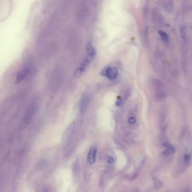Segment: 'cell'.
<instances>
[{
	"label": "cell",
	"mask_w": 192,
	"mask_h": 192,
	"mask_svg": "<svg viewBox=\"0 0 192 192\" xmlns=\"http://www.w3.org/2000/svg\"><path fill=\"white\" fill-rule=\"evenodd\" d=\"M152 85L157 100L159 101L164 100L166 96V91L164 83L159 80L154 78L152 80Z\"/></svg>",
	"instance_id": "obj_2"
},
{
	"label": "cell",
	"mask_w": 192,
	"mask_h": 192,
	"mask_svg": "<svg viewBox=\"0 0 192 192\" xmlns=\"http://www.w3.org/2000/svg\"><path fill=\"white\" fill-rule=\"evenodd\" d=\"M102 74L110 80H115L118 76V71L115 66H109L105 69L102 72Z\"/></svg>",
	"instance_id": "obj_4"
},
{
	"label": "cell",
	"mask_w": 192,
	"mask_h": 192,
	"mask_svg": "<svg viewBox=\"0 0 192 192\" xmlns=\"http://www.w3.org/2000/svg\"><path fill=\"white\" fill-rule=\"evenodd\" d=\"M38 108L37 104L36 103H32L28 107L27 112L22 121L23 125H27L29 123L33 116L36 114Z\"/></svg>",
	"instance_id": "obj_3"
},
{
	"label": "cell",
	"mask_w": 192,
	"mask_h": 192,
	"mask_svg": "<svg viewBox=\"0 0 192 192\" xmlns=\"http://www.w3.org/2000/svg\"><path fill=\"white\" fill-rule=\"evenodd\" d=\"M158 33H159V36H161V39H163L164 41L168 42L169 39V36H168V34H167L166 32H165V31H164L160 30V31H159Z\"/></svg>",
	"instance_id": "obj_10"
},
{
	"label": "cell",
	"mask_w": 192,
	"mask_h": 192,
	"mask_svg": "<svg viewBox=\"0 0 192 192\" xmlns=\"http://www.w3.org/2000/svg\"><path fill=\"white\" fill-rule=\"evenodd\" d=\"M96 148L93 147L90 149L89 153L88 154V161L90 164H93L95 161V155L96 154Z\"/></svg>",
	"instance_id": "obj_7"
},
{
	"label": "cell",
	"mask_w": 192,
	"mask_h": 192,
	"mask_svg": "<svg viewBox=\"0 0 192 192\" xmlns=\"http://www.w3.org/2000/svg\"><path fill=\"white\" fill-rule=\"evenodd\" d=\"M46 165V161L45 159L40 160L37 164V167L39 169H42L44 168Z\"/></svg>",
	"instance_id": "obj_12"
},
{
	"label": "cell",
	"mask_w": 192,
	"mask_h": 192,
	"mask_svg": "<svg viewBox=\"0 0 192 192\" xmlns=\"http://www.w3.org/2000/svg\"><path fill=\"white\" fill-rule=\"evenodd\" d=\"M180 36L183 40H185L187 37V28L185 26H183L180 28Z\"/></svg>",
	"instance_id": "obj_9"
},
{
	"label": "cell",
	"mask_w": 192,
	"mask_h": 192,
	"mask_svg": "<svg viewBox=\"0 0 192 192\" xmlns=\"http://www.w3.org/2000/svg\"><path fill=\"white\" fill-rule=\"evenodd\" d=\"M42 192H50V191L49 188H45L44 189H43V191H42Z\"/></svg>",
	"instance_id": "obj_16"
},
{
	"label": "cell",
	"mask_w": 192,
	"mask_h": 192,
	"mask_svg": "<svg viewBox=\"0 0 192 192\" xmlns=\"http://www.w3.org/2000/svg\"><path fill=\"white\" fill-rule=\"evenodd\" d=\"M166 148H167V149L165 150L164 153V154H165L166 155H170V154L173 153L174 152L175 149H174V147L172 145H170L169 147H167Z\"/></svg>",
	"instance_id": "obj_11"
},
{
	"label": "cell",
	"mask_w": 192,
	"mask_h": 192,
	"mask_svg": "<svg viewBox=\"0 0 192 192\" xmlns=\"http://www.w3.org/2000/svg\"><path fill=\"white\" fill-rule=\"evenodd\" d=\"M90 100V95L88 93H85L83 95L80 102V112L83 113L86 110L88 105L89 104Z\"/></svg>",
	"instance_id": "obj_5"
},
{
	"label": "cell",
	"mask_w": 192,
	"mask_h": 192,
	"mask_svg": "<svg viewBox=\"0 0 192 192\" xmlns=\"http://www.w3.org/2000/svg\"><path fill=\"white\" fill-rule=\"evenodd\" d=\"M136 122V118L134 117H131L129 119H128V122L131 124H133Z\"/></svg>",
	"instance_id": "obj_13"
},
{
	"label": "cell",
	"mask_w": 192,
	"mask_h": 192,
	"mask_svg": "<svg viewBox=\"0 0 192 192\" xmlns=\"http://www.w3.org/2000/svg\"><path fill=\"white\" fill-rule=\"evenodd\" d=\"M87 47H88V56L82 61L81 64L78 66L77 71H76L74 74V77L76 78H79L82 75L84 72L86 70V69L88 68V66L91 63V61H93V58H95L96 54V50L92 47V45L90 42L88 43Z\"/></svg>",
	"instance_id": "obj_1"
},
{
	"label": "cell",
	"mask_w": 192,
	"mask_h": 192,
	"mask_svg": "<svg viewBox=\"0 0 192 192\" xmlns=\"http://www.w3.org/2000/svg\"><path fill=\"white\" fill-rule=\"evenodd\" d=\"M164 9L168 12H171L174 9V2L172 1H164L162 2Z\"/></svg>",
	"instance_id": "obj_8"
},
{
	"label": "cell",
	"mask_w": 192,
	"mask_h": 192,
	"mask_svg": "<svg viewBox=\"0 0 192 192\" xmlns=\"http://www.w3.org/2000/svg\"><path fill=\"white\" fill-rule=\"evenodd\" d=\"M29 72V68L28 66H26L24 68L22 69L19 72H18L17 74V79L16 81L17 82H21L23 80H24Z\"/></svg>",
	"instance_id": "obj_6"
},
{
	"label": "cell",
	"mask_w": 192,
	"mask_h": 192,
	"mask_svg": "<svg viewBox=\"0 0 192 192\" xmlns=\"http://www.w3.org/2000/svg\"><path fill=\"white\" fill-rule=\"evenodd\" d=\"M114 161V159L112 157H109L108 158V162L109 164H112Z\"/></svg>",
	"instance_id": "obj_15"
},
{
	"label": "cell",
	"mask_w": 192,
	"mask_h": 192,
	"mask_svg": "<svg viewBox=\"0 0 192 192\" xmlns=\"http://www.w3.org/2000/svg\"><path fill=\"white\" fill-rule=\"evenodd\" d=\"M191 159V157L189 154H185V156H184V161L186 162V163H188L189 161H190Z\"/></svg>",
	"instance_id": "obj_14"
}]
</instances>
